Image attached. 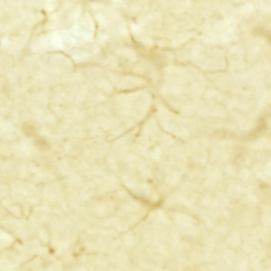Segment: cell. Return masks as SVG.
<instances>
[{
    "instance_id": "7a4b0ae2",
    "label": "cell",
    "mask_w": 271,
    "mask_h": 271,
    "mask_svg": "<svg viewBox=\"0 0 271 271\" xmlns=\"http://www.w3.org/2000/svg\"><path fill=\"white\" fill-rule=\"evenodd\" d=\"M24 129L26 133L29 134V135H32L34 133L33 129L31 126L26 125L24 127Z\"/></svg>"
},
{
    "instance_id": "6da1fadb",
    "label": "cell",
    "mask_w": 271,
    "mask_h": 271,
    "mask_svg": "<svg viewBox=\"0 0 271 271\" xmlns=\"http://www.w3.org/2000/svg\"><path fill=\"white\" fill-rule=\"evenodd\" d=\"M254 34L258 35L266 36L267 38L270 39V34L268 31L262 28H258L254 30Z\"/></svg>"
}]
</instances>
